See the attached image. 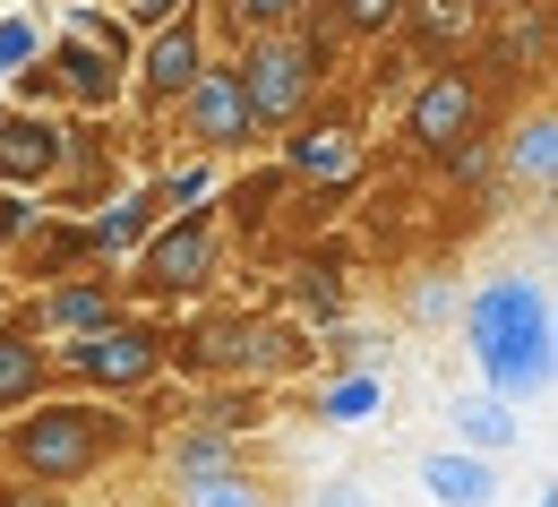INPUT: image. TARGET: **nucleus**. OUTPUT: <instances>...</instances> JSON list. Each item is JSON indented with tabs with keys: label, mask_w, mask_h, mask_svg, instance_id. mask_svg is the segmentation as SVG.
<instances>
[{
	"label": "nucleus",
	"mask_w": 558,
	"mask_h": 507,
	"mask_svg": "<svg viewBox=\"0 0 558 507\" xmlns=\"http://www.w3.org/2000/svg\"><path fill=\"white\" fill-rule=\"evenodd\" d=\"M138 447H146V431L121 405L77 396V387H52V396L0 413V473L44 482V491H70V499L86 482H104L121 456H138Z\"/></svg>",
	"instance_id": "obj_1"
},
{
	"label": "nucleus",
	"mask_w": 558,
	"mask_h": 507,
	"mask_svg": "<svg viewBox=\"0 0 558 507\" xmlns=\"http://www.w3.org/2000/svg\"><path fill=\"white\" fill-rule=\"evenodd\" d=\"M464 345H473V370H482L489 396H507V405H533L542 387H550V285L542 276H489L473 301H464Z\"/></svg>",
	"instance_id": "obj_2"
},
{
	"label": "nucleus",
	"mask_w": 558,
	"mask_h": 507,
	"mask_svg": "<svg viewBox=\"0 0 558 507\" xmlns=\"http://www.w3.org/2000/svg\"><path fill=\"white\" fill-rule=\"evenodd\" d=\"M130 52H138V35H130L112 9L77 0V9H61V35L44 44V77H52V95H61L70 112L112 121V112L130 104Z\"/></svg>",
	"instance_id": "obj_3"
},
{
	"label": "nucleus",
	"mask_w": 558,
	"mask_h": 507,
	"mask_svg": "<svg viewBox=\"0 0 558 507\" xmlns=\"http://www.w3.org/2000/svg\"><path fill=\"white\" fill-rule=\"evenodd\" d=\"M52 370H61V387H77V396L130 405L146 378L172 370V327L146 318V310H121V318L86 327V336H70V345H52Z\"/></svg>",
	"instance_id": "obj_4"
},
{
	"label": "nucleus",
	"mask_w": 558,
	"mask_h": 507,
	"mask_svg": "<svg viewBox=\"0 0 558 507\" xmlns=\"http://www.w3.org/2000/svg\"><path fill=\"white\" fill-rule=\"evenodd\" d=\"M232 70H241V95H250L258 130H292L327 86V44L310 26H267V35H241Z\"/></svg>",
	"instance_id": "obj_5"
},
{
	"label": "nucleus",
	"mask_w": 558,
	"mask_h": 507,
	"mask_svg": "<svg viewBox=\"0 0 558 507\" xmlns=\"http://www.w3.org/2000/svg\"><path fill=\"white\" fill-rule=\"evenodd\" d=\"M130 258H138L146 301H198V292L223 276V207H181V216H163Z\"/></svg>",
	"instance_id": "obj_6"
},
{
	"label": "nucleus",
	"mask_w": 558,
	"mask_h": 507,
	"mask_svg": "<svg viewBox=\"0 0 558 507\" xmlns=\"http://www.w3.org/2000/svg\"><path fill=\"white\" fill-rule=\"evenodd\" d=\"M172 121H181L190 155H215V164H223V155H250V138H267L258 112H250V95H241V70H232L223 52H207V70L181 86Z\"/></svg>",
	"instance_id": "obj_7"
},
{
	"label": "nucleus",
	"mask_w": 558,
	"mask_h": 507,
	"mask_svg": "<svg viewBox=\"0 0 558 507\" xmlns=\"http://www.w3.org/2000/svg\"><path fill=\"white\" fill-rule=\"evenodd\" d=\"M207 9L190 0L172 26H155V35H138V52H130V95H138L146 112H172L181 104V86L207 70Z\"/></svg>",
	"instance_id": "obj_8"
},
{
	"label": "nucleus",
	"mask_w": 558,
	"mask_h": 507,
	"mask_svg": "<svg viewBox=\"0 0 558 507\" xmlns=\"http://www.w3.org/2000/svg\"><path fill=\"white\" fill-rule=\"evenodd\" d=\"M181 345H198V362L215 370V378H276V370H292L310 345L292 336V327H276V318H258V310H232V318H207L198 336H181Z\"/></svg>",
	"instance_id": "obj_9"
},
{
	"label": "nucleus",
	"mask_w": 558,
	"mask_h": 507,
	"mask_svg": "<svg viewBox=\"0 0 558 507\" xmlns=\"http://www.w3.org/2000/svg\"><path fill=\"white\" fill-rule=\"evenodd\" d=\"M404 138L421 146V155H456L464 138H482V86H473V70H429L413 86V104H404Z\"/></svg>",
	"instance_id": "obj_10"
},
{
	"label": "nucleus",
	"mask_w": 558,
	"mask_h": 507,
	"mask_svg": "<svg viewBox=\"0 0 558 507\" xmlns=\"http://www.w3.org/2000/svg\"><path fill=\"white\" fill-rule=\"evenodd\" d=\"M121 310H130V285H121L112 267H86V276H61V285H35V292H26V318H35L44 345H70V336L104 327V318H121Z\"/></svg>",
	"instance_id": "obj_11"
},
{
	"label": "nucleus",
	"mask_w": 558,
	"mask_h": 507,
	"mask_svg": "<svg viewBox=\"0 0 558 507\" xmlns=\"http://www.w3.org/2000/svg\"><path fill=\"white\" fill-rule=\"evenodd\" d=\"M26 285H61V276H86V267H112V258H95V241H86V224L61 216V207H35V216L17 224V241L0 250Z\"/></svg>",
	"instance_id": "obj_12"
},
{
	"label": "nucleus",
	"mask_w": 558,
	"mask_h": 507,
	"mask_svg": "<svg viewBox=\"0 0 558 507\" xmlns=\"http://www.w3.org/2000/svg\"><path fill=\"white\" fill-rule=\"evenodd\" d=\"M61 155H70V130L52 112H26V104H0V190H26L44 198L61 181Z\"/></svg>",
	"instance_id": "obj_13"
},
{
	"label": "nucleus",
	"mask_w": 558,
	"mask_h": 507,
	"mask_svg": "<svg viewBox=\"0 0 558 507\" xmlns=\"http://www.w3.org/2000/svg\"><path fill=\"white\" fill-rule=\"evenodd\" d=\"M352 164H361V130H352V112H301L292 130H283V172L292 181H318V190H344Z\"/></svg>",
	"instance_id": "obj_14"
},
{
	"label": "nucleus",
	"mask_w": 558,
	"mask_h": 507,
	"mask_svg": "<svg viewBox=\"0 0 558 507\" xmlns=\"http://www.w3.org/2000/svg\"><path fill=\"white\" fill-rule=\"evenodd\" d=\"M52 387H61V370H52V345L35 336L26 301H9V310H0V413L35 405V396H52Z\"/></svg>",
	"instance_id": "obj_15"
},
{
	"label": "nucleus",
	"mask_w": 558,
	"mask_h": 507,
	"mask_svg": "<svg viewBox=\"0 0 558 507\" xmlns=\"http://www.w3.org/2000/svg\"><path fill=\"white\" fill-rule=\"evenodd\" d=\"M421 491H429L438 507H498V456L429 447V456H421Z\"/></svg>",
	"instance_id": "obj_16"
},
{
	"label": "nucleus",
	"mask_w": 558,
	"mask_h": 507,
	"mask_svg": "<svg viewBox=\"0 0 558 507\" xmlns=\"http://www.w3.org/2000/svg\"><path fill=\"white\" fill-rule=\"evenodd\" d=\"M310 413H318L327 431H369V422H387V370H378V362L336 370V378L310 396Z\"/></svg>",
	"instance_id": "obj_17"
},
{
	"label": "nucleus",
	"mask_w": 558,
	"mask_h": 507,
	"mask_svg": "<svg viewBox=\"0 0 558 507\" xmlns=\"http://www.w3.org/2000/svg\"><path fill=\"white\" fill-rule=\"evenodd\" d=\"M447 431H456V447H473V456H515V438H524V413H515L507 396L473 387V396H456V405H447Z\"/></svg>",
	"instance_id": "obj_18"
},
{
	"label": "nucleus",
	"mask_w": 558,
	"mask_h": 507,
	"mask_svg": "<svg viewBox=\"0 0 558 507\" xmlns=\"http://www.w3.org/2000/svg\"><path fill=\"white\" fill-rule=\"evenodd\" d=\"M86 241H95V258H130V250H138L146 232H155V216H146V198L138 190H112V198H104V207H86Z\"/></svg>",
	"instance_id": "obj_19"
},
{
	"label": "nucleus",
	"mask_w": 558,
	"mask_h": 507,
	"mask_svg": "<svg viewBox=\"0 0 558 507\" xmlns=\"http://www.w3.org/2000/svg\"><path fill=\"white\" fill-rule=\"evenodd\" d=\"M172 507H267V482L250 464H215V473H172Z\"/></svg>",
	"instance_id": "obj_20"
},
{
	"label": "nucleus",
	"mask_w": 558,
	"mask_h": 507,
	"mask_svg": "<svg viewBox=\"0 0 558 507\" xmlns=\"http://www.w3.org/2000/svg\"><path fill=\"white\" fill-rule=\"evenodd\" d=\"M215 181H223V164H215V155H190V164L155 172L138 198H146V216L163 224V216H181V207H207V198H215Z\"/></svg>",
	"instance_id": "obj_21"
},
{
	"label": "nucleus",
	"mask_w": 558,
	"mask_h": 507,
	"mask_svg": "<svg viewBox=\"0 0 558 507\" xmlns=\"http://www.w3.org/2000/svg\"><path fill=\"white\" fill-rule=\"evenodd\" d=\"M507 172H524V190H550V172H558V130H550V112H533V121L507 138Z\"/></svg>",
	"instance_id": "obj_22"
},
{
	"label": "nucleus",
	"mask_w": 558,
	"mask_h": 507,
	"mask_svg": "<svg viewBox=\"0 0 558 507\" xmlns=\"http://www.w3.org/2000/svg\"><path fill=\"white\" fill-rule=\"evenodd\" d=\"M44 44H52L44 9H9V17H0V86H9L17 70H35V61H44Z\"/></svg>",
	"instance_id": "obj_23"
},
{
	"label": "nucleus",
	"mask_w": 558,
	"mask_h": 507,
	"mask_svg": "<svg viewBox=\"0 0 558 507\" xmlns=\"http://www.w3.org/2000/svg\"><path fill=\"white\" fill-rule=\"evenodd\" d=\"M223 17H232V35H267V26H301L310 0H223Z\"/></svg>",
	"instance_id": "obj_24"
},
{
	"label": "nucleus",
	"mask_w": 558,
	"mask_h": 507,
	"mask_svg": "<svg viewBox=\"0 0 558 507\" xmlns=\"http://www.w3.org/2000/svg\"><path fill=\"white\" fill-rule=\"evenodd\" d=\"M336 17H344V35H396L413 17V0H336Z\"/></svg>",
	"instance_id": "obj_25"
},
{
	"label": "nucleus",
	"mask_w": 558,
	"mask_h": 507,
	"mask_svg": "<svg viewBox=\"0 0 558 507\" xmlns=\"http://www.w3.org/2000/svg\"><path fill=\"white\" fill-rule=\"evenodd\" d=\"M181 9H190V0H121V9H112V17H121V26H130V35H155V26H172V17H181Z\"/></svg>",
	"instance_id": "obj_26"
},
{
	"label": "nucleus",
	"mask_w": 558,
	"mask_h": 507,
	"mask_svg": "<svg viewBox=\"0 0 558 507\" xmlns=\"http://www.w3.org/2000/svg\"><path fill=\"white\" fill-rule=\"evenodd\" d=\"M0 507H70V491H44V482H17V473H0Z\"/></svg>",
	"instance_id": "obj_27"
},
{
	"label": "nucleus",
	"mask_w": 558,
	"mask_h": 507,
	"mask_svg": "<svg viewBox=\"0 0 558 507\" xmlns=\"http://www.w3.org/2000/svg\"><path fill=\"white\" fill-rule=\"evenodd\" d=\"M310 507H369V482L336 473V482H318V491H310Z\"/></svg>",
	"instance_id": "obj_28"
},
{
	"label": "nucleus",
	"mask_w": 558,
	"mask_h": 507,
	"mask_svg": "<svg viewBox=\"0 0 558 507\" xmlns=\"http://www.w3.org/2000/svg\"><path fill=\"white\" fill-rule=\"evenodd\" d=\"M35 216V198H26V190H0V250H9V241H17V224Z\"/></svg>",
	"instance_id": "obj_29"
},
{
	"label": "nucleus",
	"mask_w": 558,
	"mask_h": 507,
	"mask_svg": "<svg viewBox=\"0 0 558 507\" xmlns=\"http://www.w3.org/2000/svg\"><path fill=\"white\" fill-rule=\"evenodd\" d=\"M498 9H515V0H498Z\"/></svg>",
	"instance_id": "obj_30"
},
{
	"label": "nucleus",
	"mask_w": 558,
	"mask_h": 507,
	"mask_svg": "<svg viewBox=\"0 0 558 507\" xmlns=\"http://www.w3.org/2000/svg\"><path fill=\"white\" fill-rule=\"evenodd\" d=\"M61 9H77V0H61Z\"/></svg>",
	"instance_id": "obj_31"
}]
</instances>
